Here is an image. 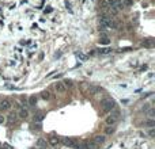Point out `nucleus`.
I'll use <instances>...</instances> for the list:
<instances>
[{"label":"nucleus","instance_id":"nucleus-13","mask_svg":"<svg viewBox=\"0 0 155 149\" xmlns=\"http://www.w3.org/2000/svg\"><path fill=\"white\" fill-rule=\"evenodd\" d=\"M75 149H87V142H86V141L78 142V145H76V148Z\"/></svg>","mask_w":155,"mask_h":149},{"label":"nucleus","instance_id":"nucleus-3","mask_svg":"<svg viewBox=\"0 0 155 149\" xmlns=\"http://www.w3.org/2000/svg\"><path fill=\"white\" fill-rule=\"evenodd\" d=\"M63 144L65 145V146H69V148H76L78 145V140H75V138H63Z\"/></svg>","mask_w":155,"mask_h":149},{"label":"nucleus","instance_id":"nucleus-1","mask_svg":"<svg viewBox=\"0 0 155 149\" xmlns=\"http://www.w3.org/2000/svg\"><path fill=\"white\" fill-rule=\"evenodd\" d=\"M101 106H102V111H103V113H110V111L114 110L116 102H114L113 99H105L102 103H101Z\"/></svg>","mask_w":155,"mask_h":149},{"label":"nucleus","instance_id":"nucleus-8","mask_svg":"<svg viewBox=\"0 0 155 149\" xmlns=\"http://www.w3.org/2000/svg\"><path fill=\"white\" fill-rule=\"evenodd\" d=\"M86 142H87V149H98V148H99V145H98V144H95L93 140L86 141Z\"/></svg>","mask_w":155,"mask_h":149},{"label":"nucleus","instance_id":"nucleus-4","mask_svg":"<svg viewBox=\"0 0 155 149\" xmlns=\"http://www.w3.org/2000/svg\"><path fill=\"white\" fill-rule=\"evenodd\" d=\"M11 109V102L8 99H3V100H0V110L1 111H7V110H10Z\"/></svg>","mask_w":155,"mask_h":149},{"label":"nucleus","instance_id":"nucleus-6","mask_svg":"<svg viewBox=\"0 0 155 149\" xmlns=\"http://www.w3.org/2000/svg\"><path fill=\"white\" fill-rule=\"evenodd\" d=\"M93 141H94L95 144H98V145H102V144L105 142V136H95L94 138H93Z\"/></svg>","mask_w":155,"mask_h":149},{"label":"nucleus","instance_id":"nucleus-17","mask_svg":"<svg viewBox=\"0 0 155 149\" xmlns=\"http://www.w3.org/2000/svg\"><path fill=\"white\" fill-rule=\"evenodd\" d=\"M41 96H42V99H46V100H48V99L50 98V94L48 92V91H44V92L41 94Z\"/></svg>","mask_w":155,"mask_h":149},{"label":"nucleus","instance_id":"nucleus-9","mask_svg":"<svg viewBox=\"0 0 155 149\" xmlns=\"http://www.w3.org/2000/svg\"><path fill=\"white\" fill-rule=\"evenodd\" d=\"M42 119H44V114H42V113H37V114H34V122H35V123H41Z\"/></svg>","mask_w":155,"mask_h":149},{"label":"nucleus","instance_id":"nucleus-21","mask_svg":"<svg viewBox=\"0 0 155 149\" xmlns=\"http://www.w3.org/2000/svg\"><path fill=\"white\" fill-rule=\"evenodd\" d=\"M76 57L80 58V60H86V58H87V57H86L84 54H82V53H76Z\"/></svg>","mask_w":155,"mask_h":149},{"label":"nucleus","instance_id":"nucleus-28","mask_svg":"<svg viewBox=\"0 0 155 149\" xmlns=\"http://www.w3.org/2000/svg\"><path fill=\"white\" fill-rule=\"evenodd\" d=\"M38 149H46V148H38Z\"/></svg>","mask_w":155,"mask_h":149},{"label":"nucleus","instance_id":"nucleus-2","mask_svg":"<svg viewBox=\"0 0 155 149\" xmlns=\"http://www.w3.org/2000/svg\"><path fill=\"white\" fill-rule=\"evenodd\" d=\"M118 119H120V111L114 110V111H110V115L106 117L105 122H106V125H109V126H113V125H114V123L118 121Z\"/></svg>","mask_w":155,"mask_h":149},{"label":"nucleus","instance_id":"nucleus-23","mask_svg":"<svg viewBox=\"0 0 155 149\" xmlns=\"http://www.w3.org/2000/svg\"><path fill=\"white\" fill-rule=\"evenodd\" d=\"M64 85H65V87H71L72 85V80H65V81H64Z\"/></svg>","mask_w":155,"mask_h":149},{"label":"nucleus","instance_id":"nucleus-27","mask_svg":"<svg viewBox=\"0 0 155 149\" xmlns=\"http://www.w3.org/2000/svg\"><path fill=\"white\" fill-rule=\"evenodd\" d=\"M3 122H4V117L0 115V123H3Z\"/></svg>","mask_w":155,"mask_h":149},{"label":"nucleus","instance_id":"nucleus-7","mask_svg":"<svg viewBox=\"0 0 155 149\" xmlns=\"http://www.w3.org/2000/svg\"><path fill=\"white\" fill-rule=\"evenodd\" d=\"M7 119H8V122H10V123L17 122V119H18V113H15V111H14V113H10V115H8V118H7Z\"/></svg>","mask_w":155,"mask_h":149},{"label":"nucleus","instance_id":"nucleus-22","mask_svg":"<svg viewBox=\"0 0 155 149\" xmlns=\"http://www.w3.org/2000/svg\"><path fill=\"white\" fill-rule=\"evenodd\" d=\"M109 52H112V50L110 49H101L99 50V53H102V54H108Z\"/></svg>","mask_w":155,"mask_h":149},{"label":"nucleus","instance_id":"nucleus-14","mask_svg":"<svg viewBox=\"0 0 155 149\" xmlns=\"http://www.w3.org/2000/svg\"><path fill=\"white\" fill-rule=\"evenodd\" d=\"M35 105H37V98H35V96H30V98H29V106L34 107Z\"/></svg>","mask_w":155,"mask_h":149},{"label":"nucleus","instance_id":"nucleus-10","mask_svg":"<svg viewBox=\"0 0 155 149\" xmlns=\"http://www.w3.org/2000/svg\"><path fill=\"white\" fill-rule=\"evenodd\" d=\"M27 115H29V113H27V110H26L25 107L19 109V111H18V117H21V118H26Z\"/></svg>","mask_w":155,"mask_h":149},{"label":"nucleus","instance_id":"nucleus-26","mask_svg":"<svg viewBox=\"0 0 155 149\" xmlns=\"http://www.w3.org/2000/svg\"><path fill=\"white\" fill-rule=\"evenodd\" d=\"M154 136H155V130L151 129V130H150V137H154Z\"/></svg>","mask_w":155,"mask_h":149},{"label":"nucleus","instance_id":"nucleus-25","mask_svg":"<svg viewBox=\"0 0 155 149\" xmlns=\"http://www.w3.org/2000/svg\"><path fill=\"white\" fill-rule=\"evenodd\" d=\"M1 148H3V149H12V146H11V145H8V144H4Z\"/></svg>","mask_w":155,"mask_h":149},{"label":"nucleus","instance_id":"nucleus-16","mask_svg":"<svg viewBox=\"0 0 155 149\" xmlns=\"http://www.w3.org/2000/svg\"><path fill=\"white\" fill-rule=\"evenodd\" d=\"M98 91H99V88H98V87H95V85H90V87H89V92H90L91 95L97 94Z\"/></svg>","mask_w":155,"mask_h":149},{"label":"nucleus","instance_id":"nucleus-5","mask_svg":"<svg viewBox=\"0 0 155 149\" xmlns=\"http://www.w3.org/2000/svg\"><path fill=\"white\" fill-rule=\"evenodd\" d=\"M55 89L59 92V94H64V92L67 91V87L64 85L63 81H57V83L55 84Z\"/></svg>","mask_w":155,"mask_h":149},{"label":"nucleus","instance_id":"nucleus-24","mask_svg":"<svg viewBox=\"0 0 155 149\" xmlns=\"http://www.w3.org/2000/svg\"><path fill=\"white\" fill-rule=\"evenodd\" d=\"M33 129H37V130H39V129H41V123H35V122H34Z\"/></svg>","mask_w":155,"mask_h":149},{"label":"nucleus","instance_id":"nucleus-20","mask_svg":"<svg viewBox=\"0 0 155 149\" xmlns=\"http://www.w3.org/2000/svg\"><path fill=\"white\" fill-rule=\"evenodd\" d=\"M112 133H114V127H106V134H112Z\"/></svg>","mask_w":155,"mask_h":149},{"label":"nucleus","instance_id":"nucleus-11","mask_svg":"<svg viewBox=\"0 0 155 149\" xmlns=\"http://www.w3.org/2000/svg\"><path fill=\"white\" fill-rule=\"evenodd\" d=\"M98 42H99L101 45H109V44H110V39L108 38L106 35H102V37L99 38V41H98Z\"/></svg>","mask_w":155,"mask_h":149},{"label":"nucleus","instance_id":"nucleus-18","mask_svg":"<svg viewBox=\"0 0 155 149\" xmlns=\"http://www.w3.org/2000/svg\"><path fill=\"white\" fill-rule=\"evenodd\" d=\"M146 125L150 126V127H154L155 126V121L154 119H148V121H146Z\"/></svg>","mask_w":155,"mask_h":149},{"label":"nucleus","instance_id":"nucleus-19","mask_svg":"<svg viewBox=\"0 0 155 149\" xmlns=\"http://www.w3.org/2000/svg\"><path fill=\"white\" fill-rule=\"evenodd\" d=\"M147 115H148L150 118H152V117L155 115V110H154V109H152V107H151V109H150V110L147 111Z\"/></svg>","mask_w":155,"mask_h":149},{"label":"nucleus","instance_id":"nucleus-29","mask_svg":"<svg viewBox=\"0 0 155 149\" xmlns=\"http://www.w3.org/2000/svg\"><path fill=\"white\" fill-rule=\"evenodd\" d=\"M0 149H3V148H1V146H0Z\"/></svg>","mask_w":155,"mask_h":149},{"label":"nucleus","instance_id":"nucleus-12","mask_svg":"<svg viewBox=\"0 0 155 149\" xmlns=\"http://www.w3.org/2000/svg\"><path fill=\"white\" fill-rule=\"evenodd\" d=\"M49 144L52 145V146H56V145L59 144V138H57V137H53V136H52V137H49Z\"/></svg>","mask_w":155,"mask_h":149},{"label":"nucleus","instance_id":"nucleus-15","mask_svg":"<svg viewBox=\"0 0 155 149\" xmlns=\"http://www.w3.org/2000/svg\"><path fill=\"white\" fill-rule=\"evenodd\" d=\"M37 146L38 148H46V141L42 140V138H39L38 141H37Z\"/></svg>","mask_w":155,"mask_h":149}]
</instances>
